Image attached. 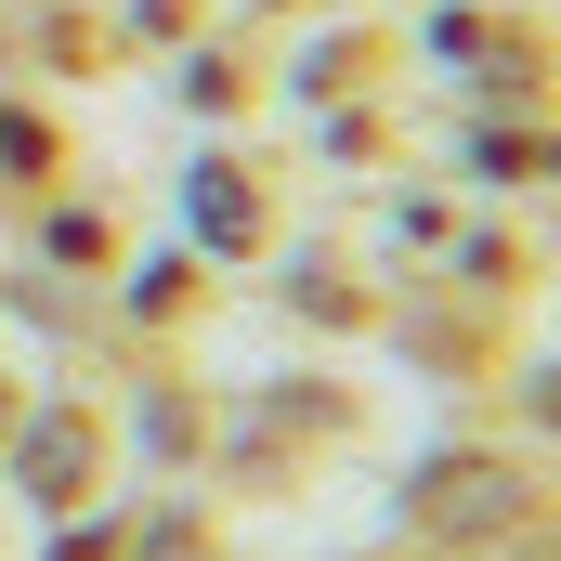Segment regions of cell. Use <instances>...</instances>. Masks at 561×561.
Wrapping results in <instances>:
<instances>
[{"label":"cell","instance_id":"obj_1","mask_svg":"<svg viewBox=\"0 0 561 561\" xmlns=\"http://www.w3.org/2000/svg\"><path fill=\"white\" fill-rule=\"evenodd\" d=\"M523 510V483H510V457H444L419 483V536H496Z\"/></svg>","mask_w":561,"mask_h":561},{"label":"cell","instance_id":"obj_2","mask_svg":"<svg viewBox=\"0 0 561 561\" xmlns=\"http://www.w3.org/2000/svg\"><path fill=\"white\" fill-rule=\"evenodd\" d=\"M26 483H39V496H66V483H79V419H39V444H26Z\"/></svg>","mask_w":561,"mask_h":561},{"label":"cell","instance_id":"obj_3","mask_svg":"<svg viewBox=\"0 0 561 561\" xmlns=\"http://www.w3.org/2000/svg\"><path fill=\"white\" fill-rule=\"evenodd\" d=\"M536 405H549V419H561V379H549V392H536Z\"/></svg>","mask_w":561,"mask_h":561},{"label":"cell","instance_id":"obj_4","mask_svg":"<svg viewBox=\"0 0 561 561\" xmlns=\"http://www.w3.org/2000/svg\"><path fill=\"white\" fill-rule=\"evenodd\" d=\"M510 561H561V549H510Z\"/></svg>","mask_w":561,"mask_h":561}]
</instances>
